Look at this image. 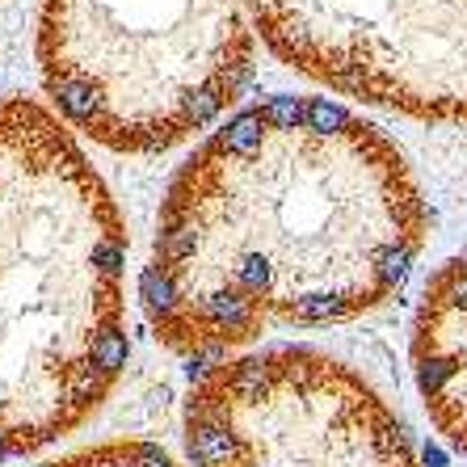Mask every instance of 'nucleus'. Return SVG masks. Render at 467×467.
Masks as SVG:
<instances>
[{"label": "nucleus", "instance_id": "nucleus-1", "mask_svg": "<svg viewBox=\"0 0 467 467\" xmlns=\"http://www.w3.org/2000/svg\"><path fill=\"white\" fill-rule=\"evenodd\" d=\"M430 236L400 143L333 98L274 93L177 164L140 278L148 328L198 367L274 328L388 304Z\"/></svg>", "mask_w": 467, "mask_h": 467}, {"label": "nucleus", "instance_id": "nucleus-2", "mask_svg": "<svg viewBox=\"0 0 467 467\" xmlns=\"http://www.w3.org/2000/svg\"><path fill=\"white\" fill-rule=\"evenodd\" d=\"M257 47L337 98L467 127V0H43L38 26L59 119L119 156L215 127Z\"/></svg>", "mask_w": 467, "mask_h": 467}, {"label": "nucleus", "instance_id": "nucleus-3", "mask_svg": "<svg viewBox=\"0 0 467 467\" xmlns=\"http://www.w3.org/2000/svg\"><path fill=\"white\" fill-rule=\"evenodd\" d=\"M127 219L38 101L0 109V463L77 434L127 370Z\"/></svg>", "mask_w": 467, "mask_h": 467}, {"label": "nucleus", "instance_id": "nucleus-4", "mask_svg": "<svg viewBox=\"0 0 467 467\" xmlns=\"http://www.w3.org/2000/svg\"><path fill=\"white\" fill-rule=\"evenodd\" d=\"M182 430L190 467H421L388 396L312 346L207 362Z\"/></svg>", "mask_w": 467, "mask_h": 467}, {"label": "nucleus", "instance_id": "nucleus-5", "mask_svg": "<svg viewBox=\"0 0 467 467\" xmlns=\"http://www.w3.org/2000/svg\"><path fill=\"white\" fill-rule=\"evenodd\" d=\"M413 379L434 430L467 455V253L425 283L413 320Z\"/></svg>", "mask_w": 467, "mask_h": 467}, {"label": "nucleus", "instance_id": "nucleus-6", "mask_svg": "<svg viewBox=\"0 0 467 467\" xmlns=\"http://www.w3.org/2000/svg\"><path fill=\"white\" fill-rule=\"evenodd\" d=\"M34 467H182L164 446L143 442V438H109V442H93L77 455L51 459V463Z\"/></svg>", "mask_w": 467, "mask_h": 467}]
</instances>
